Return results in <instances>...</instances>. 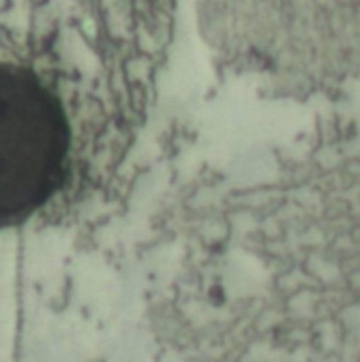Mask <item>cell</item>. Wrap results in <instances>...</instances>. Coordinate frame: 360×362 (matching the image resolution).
<instances>
[{"label": "cell", "mask_w": 360, "mask_h": 362, "mask_svg": "<svg viewBox=\"0 0 360 362\" xmlns=\"http://www.w3.org/2000/svg\"><path fill=\"white\" fill-rule=\"evenodd\" d=\"M68 156L59 97L32 68L0 62V228L30 219L57 194Z\"/></svg>", "instance_id": "cell-1"}]
</instances>
